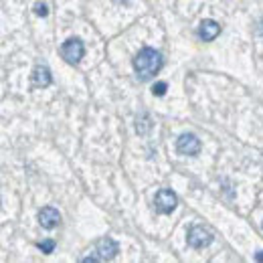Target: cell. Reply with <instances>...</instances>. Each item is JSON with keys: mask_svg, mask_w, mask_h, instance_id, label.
Masks as SVG:
<instances>
[{"mask_svg": "<svg viewBox=\"0 0 263 263\" xmlns=\"http://www.w3.org/2000/svg\"><path fill=\"white\" fill-rule=\"evenodd\" d=\"M255 259H257V261H263V251H259V253L255 255Z\"/></svg>", "mask_w": 263, "mask_h": 263, "instance_id": "cell-13", "label": "cell"}, {"mask_svg": "<svg viewBox=\"0 0 263 263\" xmlns=\"http://www.w3.org/2000/svg\"><path fill=\"white\" fill-rule=\"evenodd\" d=\"M34 14H36V16H47V14H49V6H47L45 2H36V4H34Z\"/></svg>", "mask_w": 263, "mask_h": 263, "instance_id": "cell-10", "label": "cell"}, {"mask_svg": "<svg viewBox=\"0 0 263 263\" xmlns=\"http://www.w3.org/2000/svg\"><path fill=\"white\" fill-rule=\"evenodd\" d=\"M259 31H261V34H263V21H261V27H259Z\"/></svg>", "mask_w": 263, "mask_h": 263, "instance_id": "cell-14", "label": "cell"}, {"mask_svg": "<svg viewBox=\"0 0 263 263\" xmlns=\"http://www.w3.org/2000/svg\"><path fill=\"white\" fill-rule=\"evenodd\" d=\"M211 243H213V233L206 229V227H202V225L191 227V231H189V245L191 247L202 249V247H206Z\"/></svg>", "mask_w": 263, "mask_h": 263, "instance_id": "cell-5", "label": "cell"}, {"mask_svg": "<svg viewBox=\"0 0 263 263\" xmlns=\"http://www.w3.org/2000/svg\"><path fill=\"white\" fill-rule=\"evenodd\" d=\"M83 55H85V47H83L81 39H67L65 43L61 45V57L69 65L79 63L83 59Z\"/></svg>", "mask_w": 263, "mask_h": 263, "instance_id": "cell-2", "label": "cell"}, {"mask_svg": "<svg viewBox=\"0 0 263 263\" xmlns=\"http://www.w3.org/2000/svg\"><path fill=\"white\" fill-rule=\"evenodd\" d=\"M118 249L120 247H118V243L114 239L103 237L96 243V255L93 257H98V261H109V259H114L118 255Z\"/></svg>", "mask_w": 263, "mask_h": 263, "instance_id": "cell-6", "label": "cell"}, {"mask_svg": "<svg viewBox=\"0 0 263 263\" xmlns=\"http://www.w3.org/2000/svg\"><path fill=\"white\" fill-rule=\"evenodd\" d=\"M162 55L156 51V49H150V47H144L136 57H134V71L138 75V79L142 81H148L152 79L160 69H162Z\"/></svg>", "mask_w": 263, "mask_h": 263, "instance_id": "cell-1", "label": "cell"}, {"mask_svg": "<svg viewBox=\"0 0 263 263\" xmlns=\"http://www.w3.org/2000/svg\"><path fill=\"white\" fill-rule=\"evenodd\" d=\"M221 33V27H219V23L217 21H213V18H204L202 23H200V27H198V36L202 39V41H215L217 36Z\"/></svg>", "mask_w": 263, "mask_h": 263, "instance_id": "cell-8", "label": "cell"}, {"mask_svg": "<svg viewBox=\"0 0 263 263\" xmlns=\"http://www.w3.org/2000/svg\"><path fill=\"white\" fill-rule=\"evenodd\" d=\"M176 204H178V198H176V195H174L172 191L162 189V191H158V193H156V198H154V209H156L158 213L168 215V213H172V211L176 209Z\"/></svg>", "mask_w": 263, "mask_h": 263, "instance_id": "cell-3", "label": "cell"}, {"mask_svg": "<svg viewBox=\"0 0 263 263\" xmlns=\"http://www.w3.org/2000/svg\"><path fill=\"white\" fill-rule=\"evenodd\" d=\"M166 89H168V85H166L164 81H160V83H156V85L152 87V93L158 96V98H162V96L166 93Z\"/></svg>", "mask_w": 263, "mask_h": 263, "instance_id": "cell-12", "label": "cell"}, {"mask_svg": "<svg viewBox=\"0 0 263 263\" xmlns=\"http://www.w3.org/2000/svg\"><path fill=\"white\" fill-rule=\"evenodd\" d=\"M33 81L36 87H49L53 77H51V69L47 65H36L33 71Z\"/></svg>", "mask_w": 263, "mask_h": 263, "instance_id": "cell-9", "label": "cell"}, {"mask_svg": "<svg viewBox=\"0 0 263 263\" xmlns=\"http://www.w3.org/2000/svg\"><path fill=\"white\" fill-rule=\"evenodd\" d=\"M59 221H61V215H59L57 209L45 206V209L39 211V223H41V227H45V229H55V227L59 225Z\"/></svg>", "mask_w": 263, "mask_h": 263, "instance_id": "cell-7", "label": "cell"}, {"mask_svg": "<svg viewBox=\"0 0 263 263\" xmlns=\"http://www.w3.org/2000/svg\"><path fill=\"white\" fill-rule=\"evenodd\" d=\"M176 150L184 156H197L200 152V140L195 134H180L176 140Z\"/></svg>", "mask_w": 263, "mask_h": 263, "instance_id": "cell-4", "label": "cell"}, {"mask_svg": "<svg viewBox=\"0 0 263 263\" xmlns=\"http://www.w3.org/2000/svg\"><path fill=\"white\" fill-rule=\"evenodd\" d=\"M39 249H41L43 253H53V249H55V241H51V239H47V241H43V243H39Z\"/></svg>", "mask_w": 263, "mask_h": 263, "instance_id": "cell-11", "label": "cell"}]
</instances>
